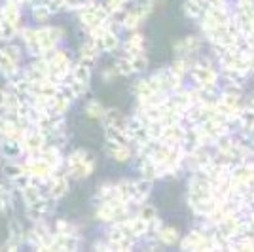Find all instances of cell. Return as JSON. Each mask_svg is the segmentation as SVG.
Segmentation results:
<instances>
[{"instance_id": "cell-1", "label": "cell", "mask_w": 254, "mask_h": 252, "mask_svg": "<svg viewBox=\"0 0 254 252\" xmlns=\"http://www.w3.org/2000/svg\"><path fill=\"white\" fill-rule=\"evenodd\" d=\"M21 146L29 152V154H38L44 146H46V137L36 129H27L21 138Z\"/></svg>"}, {"instance_id": "cell-2", "label": "cell", "mask_w": 254, "mask_h": 252, "mask_svg": "<svg viewBox=\"0 0 254 252\" xmlns=\"http://www.w3.org/2000/svg\"><path fill=\"white\" fill-rule=\"evenodd\" d=\"M21 150H23L21 142L15 140V138L4 137V140L0 142V154H2V158L6 159H15L21 154Z\"/></svg>"}, {"instance_id": "cell-3", "label": "cell", "mask_w": 254, "mask_h": 252, "mask_svg": "<svg viewBox=\"0 0 254 252\" xmlns=\"http://www.w3.org/2000/svg\"><path fill=\"white\" fill-rule=\"evenodd\" d=\"M0 15H2L4 21L11 23V25H15V27L19 25V8H17V4L11 2V0L0 10Z\"/></svg>"}, {"instance_id": "cell-4", "label": "cell", "mask_w": 254, "mask_h": 252, "mask_svg": "<svg viewBox=\"0 0 254 252\" xmlns=\"http://www.w3.org/2000/svg\"><path fill=\"white\" fill-rule=\"evenodd\" d=\"M0 70L6 74V76H11L15 70H19V68H17V63H13L2 50H0Z\"/></svg>"}, {"instance_id": "cell-5", "label": "cell", "mask_w": 254, "mask_h": 252, "mask_svg": "<svg viewBox=\"0 0 254 252\" xmlns=\"http://www.w3.org/2000/svg\"><path fill=\"white\" fill-rule=\"evenodd\" d=\"M64 191H66V180L61 179V177H55L52 186H50V195L52 197H59V195H63Z\"/></svg>"}, {"instance_id": "cell-6", "label": "cell", "mask_w": 254, "mask_h": 252, "mask_svg": "<svg viewBox=\"0 0 254 252\" xmlns=\"http://www.w3.org/2000/svg\"><path fill=\"white\" fill-rule=\"evenodd\" d=\"M10 239L15 243L23 241V230H21V226H19V222H15V220L10 222Z\"/></svg>"}, {"instance_id": "cell-7", "label": "cell", "mask_w": 254, "mask_h": 252, "mask_svg": "<svg viewBox=\"0 0 254 252\" xmlns=\"http://www.w3.org/2000/svg\"><path fill=\"white\" fill-rule=\"evenodd\" d=\"M21 38L27 46H32V44L38 42V31H36V29H23Z\"/></svg>"}, {"instance_id": "cell-8", "label": "cell", "mask_w": 254, "mask_h": 252, "mask_svg": "<svg viewBox=\"0 0 254 252\" xmlns=\"http://www.w3.org/2000/svg\"><path fill=\"white\" fill-rule=\"evenodd\" d=\"M23 171H25V167H21V165H15V163H10V165H6L4 167V173L8 175V179L13 180L17 175H21Z\"/></svg>"}, {"instance_id": "cell-9", "label": "cell", "mask_w": 254, "mask_h": 252, "mask_svg": "<svg viewBox=\"0 0 254 252\" xmlns=\"http://www.w3.org/2000/svg\"><path fill=\"white\" fill-rule=\"evenodd\" d=\"M2 52L6 53L13 63H17V61H19V48H17V46H6Z\"/></svg>"}, {"instance_id": "cell-10", "label": "cell", "mask_w": 254, "mask_h": 252, "mask_svg": "<svg viewBox=\"0 0 254 252\" xmlns=\"http://www.w3.org/2000/svg\"><path fill=\"white\" fill-rule=\"evenodd\" d=\"M0 199H4L6 203L10 201V189H6L2 184H0Z\"/></svg>"}, {"instance_id": "cell-11", "label": "cell", "mask_w": 254, "mask_h": 252, "mask_svg": "<svg viewBox=\"0 0 254 252\" xmlns=\"http://www.w3.org/2000/svg\"><path fill=\"white\" fill-rule=\"evenodd\" d=\"M6 126H8V118H6V114H0V135L4 133Z\"/></svg>"}, {"instance_id": "cell-12", "label": "cell", "mask_w": 254, "mask_h": 252, "mask_svg": "<svg viewBox=\"0 0 254 252\" xmlns=\"http://www.w3.org/2000/svg\"><path fill=\"white\" fill-rule=\"evenodd\" d=\"M6 97H8V93L0 89V108H4V106H6Z\"/></svg>"}, {"instance_id": "cell-13", "label": "cell", "mask_w": 254, "mask_h": 252, "mask_svg": "<svg viewBox=\"0 0 254 252\" xmlns=\"http://www.w3.org/2000/svg\"><path fill=\"white\" fill-rule=\"evenodd\" d=\"M6 205H8L6 201H4V199H0V212H4V209H6Z\"/></svg>"}]
</instances>
